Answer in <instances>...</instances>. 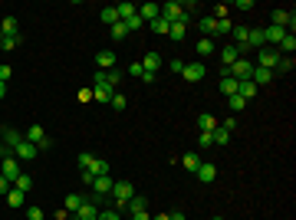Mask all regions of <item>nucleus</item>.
<instances>
[{"label": "nucleus", "instance_id": "f257e3e1", "mask_svg": "<svg viewBox=\"0 0 296 220\" xmlns=\"http://www.w3.org/2000/svg\"><path fill=\"white\" fill-rule=\"evenodd\" d=\"M161 20H168V23H181V20H188L185 3H178V0H168V3L161 7Z\"/></svg>", "mask_w": 296, "mask_h": 220}, {"label": "nucleus", "instance_id": "f03ea898", "mask_svg": "<svg viewBox=\"0 0 296 220\" xmlns=\"http://www.w3.org/2000/svg\"><path fill=\"white\" fill-rule=\"evenodd\" d=\"M109 197H115V204H119V207H125V204L135 197V191H132V181H115V184H112V194H109Z\"/></svg>", "mask_w": 296, "mask_h": 220}, {"label": "nucleus", "instance_id": "7ed1b4c3", "mask_svg": "<svg viewBox=\"0 0 296 220\" xmlns=\"http://www.w3.org/2000/svg\"><path fill=\"white\" fill-rule=\"evenodd\" d=\"M0 174H3V177L13 184V181L23 174V171H20V161H17L13 154H3V158H0Z\"/></svg>", "mask_w": 296, "mask_h": 220}, {"label": "nucleus", "instance_id": "20e7f679", "mask_svg": "<svg viewBox=\"0 0 296 220\" xmlns=\"http://www.w3.org/2000/svg\"><path fill=\"white\" fill-rule=\"evenodd\" d=\"M23 138H27V142H30V145H36V151H46V148L53 145V142H50V138H46V132H43V128H40V125H30Z\"/></svg>", "mask_w": 296, "mask_h": 220}, {"label": "nucleus", "instance_id": "39448f33", "mask_svg": "<svg viewBox=\"0 0 296 220\" xmlns=\"http://www.w3.org/2000/svg\"><path fill=\"white\" fill-rule=\"evenodd\" d=\"M276 63H280V49L263 46V49H260V59H257V66H260V69H276Z\"/></svg>", "mask_w": 296, "mask_h": 220}, {"label": "nucleus", "instance_id": "423d86ee", "mask_svg": "<svg viewBox=\"0 0 296 220\" xmlns=\"http://www.w3.org/2000/svg\"><path fill=\"white\" fill-rule=\"evenodd\" d=\"M293 23H296V17H293V10H273V23L270 26H280V30H293Z\"/></svg>", "mask_w": 296, "mask_h": 220}, {"label": "nucleus", "instance_id": "0eeeda50", "mask_svg": "<svg viewBox=\"0 0 296 220\" xmlns=\"http://www.w3.org/2000/svg\"><path fill=\"white\" fill-rule=\"evenodd\" d=\"M13 158H17V161H30V158H36V145H30L27 138H23V142L13 148Z\"/></svg>", "mask_w": 296, "mask_h": 220}, {"label": "nucleus", "instance_id": "6e6552de", "mask_svg": "<svg viewBox=\"0 0 296 220\" xmlns=\"http://www.w3.org/2000/svg\"><path fill=\"white\" fill-rule=\"evenodd\" d=\"M112 184H115V181H112L109 174H102V177H96V181H92V191H96L99 197H109V194H112Z\"/></svg>", "mask_w": 296, "mask_h": 220}, {"label": "nucleus", "instance_id": "1a4fd4ad", "mask_svg": "<svg viewBox=\"0 0 296 220\" xmlns=\"http://www.w3.org/2000/svg\"><path fill=\"white\" fill-rule=\"evenodd\" d=\"M96 63H99V69H102V73H109V69H115V53H112V49H99V53H96Z\"/></svg>", "mask_w": 296, "mask_h": 220}, {"label": "nucleus", "instance_id": "9d476101", "mask_svg": "<svg viewBox=\"0 0 296 220\" xmlns=\"http://www.w3.org/2000/svg\"><path fill=\"white\" fill-rule=\"evenodd\" d=\"M181 76H185L188 82H201V79H204V63H188Z\"/></svg>", "mask_w": 296, "mask_h": 220}, {"label": "nucleus", "instance_id": "9b49d317", "mask_svg": "<svg viewBox=\"0 0 296 220\" xmlns=\"http://www.w3.org/2000/svg\"><path fill=\"white\" fill-rule=\"evenodd\" d=\"M194 174H197V181H201V184H211V181H214V177H217V168L211 165V161H208V165H204V161H201V168H197Z\"/></svg>", "mask_w": 296, "mask_h": 220}, {"label": "nucleus", "instance_id": "f8f14e48", "mask_svg": "<svg viewBox=\"0 0 296 220\" xmlns=\"http://www.w3.org/2000/svg\"><path fill=\"white\" fill-rule=\"evenodd\" d=\"M135 13H138V17H142L145 23H152L155 17H161V7H158V3H142V7H138Z\"/></svg>", "mask_w": 296, "mask_h": 220}, {"label": "nucleus", "instance_id": "ddd939ff", "mask_svg": "<svg viewBox=\"0 0 296 220\" xmlns=\"http://www.w3.org/2000/svg\"><path fill=\"white\" fill-rule=\"evenodd\" d=\"M241 56H243V53H241V46H234V43L220 49V59H224V66H234V63H237Z\"/></svg>", "mask_w": 296, "mask_h": 220}, {"label": "nucleus", "instance_id": "4468645a", "mask_svg": "<svg viewBox=\"0 0 296 220\" xmlns=\"http://www.w3.org/2000/svg\"><path fill=\"white\" fill-rule=\"evenodd\" d=\"M17 33H20L17 17H3V20H0V36H17Z\"/></svg>", "mask_w": 296, "mask_h": 220}, {"label": "nucleus", "instance_id": "2eb2a0df", "mask_svg": "<svg viewBox=\"0 0 296 220\" xmlns=\"http://www.w3.org/2000/svg\"><path fill=\"white\" fill-rule=\"evenodd\" d=\"M263 30V43H280L286 36V30H280V26H260Z\"/></svg>", "mask_w": 296, "mask_h": 220}, {"label": "nucleus", "instance_id": "dca6fc26", "mask_svg": "<svg viewBox=\"0 0 296 220\" xmlns=\"http://www.w3.org/2000/svg\"><path fill=\"white\" fill-rule=\"evenodd\" d=\"M20 142H23V135L17 128H3V148H17Z\"/></svg>", "mask_w": 296, "mask_h": 220}, {"label": "nucleus", "instance_id": "f3484780", "mask_svg": "<svg viewBox=\"0 0 296 220\" xmlns=\"http://www.w3.org/2000/svg\"><path fill=\"white\" fill-rule=\"evenodd\" d=\"M158 63H161V56H158V53H145V59H142V69L155 76V73H158Z\"/></svg>", "mask_w": 296, "mask_h": 220}, {"label": "nucleus", "instance_id": "a211bd4d", "mask_svg": "<svg viewBox=\"0 0 296 220\" xmlns=\"http://www.w3.org/2000/svg\"><path fill=\"white\" fill-rule=\"evenodd\" d=\"M148 26H152V33H158V36H168V33H171V23H168V20H161V17H155V20L148 23Z\"/></svg>", "mask_w": 296, "mask_h": 220}, {"label": "nucleus", "instance_id": "6ab92c4d", "mask_svg": "<svg viewBox=\"0 0 296 220\" xmlns=\"http://www.w3.org/2000/svg\"><path fill=\"white\" fill-rule=\"evenodd\" d=\"M82 204H86V194H69V197H66V210H69V214H76Z\"/></svg>", "mask_w": 296, "mask_h": 220}, {"label": "nucleus", "instance_id": "aec40b11", "mask_svg": "<svg viewBox=\"0 0 296 220\" xmlns=\"http://www.w3.org/2000/svg\"><path fill=\"white\" fill-rule=\"evenodd\" d=\"M293 49H296V36L286 30V36L280 40V53H286V56H293Z\"/></svg>", "mask_w": 296, "mask_h": 220}, {"label": "nucleus", "instance_id": "412c9836", "mask_svg": "<svg viewBox=\"0 0 296 220\" xmlns=\"http://www.w3.org/2000/svg\"><path fill=\"white\" fill-rule=\"evenodd\" d=\"M197 128H201V132H214V128H217V119H214V115H197Z\"/></svg>", "mask_w": 296, "mask_h": 220}, {"label": "nucleus", "instance_id": "4be33fe9", "mask_svg": "<svg viewBox=\"0 0 296 220\" xmlns=\"http://www.w3.org/2000/svg\"><path fill=\"white\" fill-rule=\"evenodd\" d=\"M20 43H23L20 33H17V36H0V49H7V53H10V49H17Z\"/></svg>", "mask_w": 296, "mask_h": 220}, {"label": "nucleus", "instance_id": "5701e85b", "mask_svg": "<svg viewBox=\"0 0 296 220\" xmlns=\"http://www.w3.org/2000/svg\"><path fill=\"white\" fill-rule=\"evenodd\" d=\"M220 92H224V96H227V99H230V96H237V79L224 76V79H220Z\"/></svg>", "mask_w": 296, "mask_h": 220}, {"label": "nucleus", "instance_id": "b1692460", "mask_svg": "<svg viewBox=\"0 0 296 220\" xmlns=\"http://www.w3.org/2000/svg\"><path fill=\"white\" fill-rule=\"evenodd\" d=\"M293 66H296V59H293V56H280V63H276L273 76H276V73H293Z\"/></svg>", "mask_w": 296, "mask_h": 220}, {"label": "nucleus", "instance_id": "393cba45", "mask_svg": "<svg viewBox=\"0 0 296 220\" xmlns=\"http://www.w3.org/2000/svg\"><path fill=\"white\" fill-rule=\"evenodd\" d=\"M181 165H185V171H197V168H201V158H197L194 151H188L185 158H181Z\"/></svg>", "mask_w": 296, "mask_h": 220}, {"label": "nucleus", "instance_id": "a878e982", "mask_svg": "<svg viewBox=\"0 0 296 220\" xmlns=\"http://www.w3.org/2000/svg\"><path fill=\"white\" fill-rule=\"evenodd\" d=\"M250 46H260V49L267 46L263 43V30H250V33H247V49H250Z\"/></svg>", "mask_w": 296, "mask_h": 220}, {"label": "nucleus", "instance_id": "bb28decb", "mask_svg": "<svg viewBox=\"0 0 296 220\" xmlns=\"http://www.w3.org/2000/svg\"><path fill=\"white\" fill-rule=\"evenodd\" d=\"M214 53V40L204 36V40H197V56H211Z\"/></svg>", "mask_w": 296, "mask_h": 220}, {"label": "nucleus", "instance_id": "cd10ccee", "mask_svg": "<svg viewBox=\"0 0 296 220\" xmlns=\"http://www.w3.org/2000/svg\"><path fill=\"white\" fill-rule=\"evenodd\" d=\"M7 204H10V207H23V191L10 187V191H7Z\"/></svg>", "mask_w": 296, "mask_h": 220}, {"label": "nucleus", "instance_id": "c85d7f7f", "mask_svg": "<svg viewBox=\"0 0 296 220\" xmlns=\"http://www.w3.org/2000/svg\"><path fill=\"white\" fill-rule=\"evenodd\" d=\"M125 207H129V210H132V214H135V210H148V200H145V197H142V194H135V197H132V200H129V204H125Z\"/></svg>", "mask_w": 296, "mask_h": 220}, {"label": "nucleus", "instance_id": "c756f323", "mask_svg": "<svg viewBox=\"0 0 296 220\" xmlns=\"http://www.w3.org/2000/svg\"><path fill=\"white\" fill-rule=\"evenodd\" d=\"M201 33H211V40H214V33H217V20H214V17H204V20H201Z\"/></svg>", "mask_w": 296, "mask_h": 220}, {"label": "nucleus", "instance_id": "7c9ffc66", "mask_svg": "<svg viewBox=\"0 0 296 220\" xmlns=\"http://www.w3.org/2000/svg\"><path fill=\"white\" fill-rule=\"evenodd\" d=\"M109 30H112V40H125V36H129V26H125V23H112V26H109Z\"/></svg>", "mask_w": 296, "mask_h": 220}, {"label": "nucleus", "instance_id": "2f4dec72", "mask_svg": "<svg viewBox=\"0 0 296 220\" xmlns=\"http://www.w3.org/2000/svg\"><path fill=\"white\" fill-rule=\"evenodd\" d=\"M115 10H119V20H129V17H135L138 7H132V3H115Z\"/></svg>", "mask_w": 296, "mask_h": 220}, {"label": "nucleus", "instance_id": "473e14b6", "mask_svg": "<svg viewBox=\"0 0 296 220\" xmlns=\"http://www.w3.org/2000/svg\"><path fill=\"white\" fill-rule=\"evenodd\" d=\"M185 30H188V20H181V23H171V40H185Z\"/></svg>", "mask_w": 296, "mask_h": 220}, {"label": "nucleus", "instance_id": "72a5a7b5", "mask_svg": "<svg viewBox=\"0 0 296 220\" xmlns=\"http://www.w3.org/2000/svg\"><path fill=\"white\" fill-rule=\"evenodd\" d=\"M102 23H106V26L119 23V10H115V7H106V10H102Z\"/></svg>", "mask_w": 296, "mask_h": 220}, {"label": "nucleus", "instance_id": "f704fd0d", "mask_svg": "<svg viewBox=\"0 0 296 220\" xmlns=\"http://www.w3.org/2000/svg\"><path fill=\"white\" fill-rule=\"evenodd\" d=\"M13 187L27 194V191H30V187H33V177H30V174H20V177H17V181H13Z\"/></svg>", "mask_w": 296, "mask_h": 220}, {"label": "nucleus", "instance_id": "c9c22d12", "mask_svg": "<svg viewBox=\"0 0 296 220\" xmlns=\"http://www.w3.org/2000/svg\"><path fill=\"white\" fill-rule=\"evenodd\" d=\"M211 142L214 145H230V135L224 132V128H214V132H211Z\"/></svg>", "mask_w": 296, "mask_h": 220}, {"label": "nucleus", "instance_id": "e433bc0d", "mask_svg": "<svg viewBox=\"0 0 296 220\" xmlns=\"http://www.w3.org/2000/svg\"><path fill=\"white\" fill-rule=\"evenodd\" d=\"M89 171H92V174H96V177H102V174H109V165H106V161H102V158H96V161H92V168H89Z\"/></svg>", "mask_w": 296, "mask_h": 220}, {"label": "nucleus", "instance_id": "4c0bfd02", "mask_svg": "<svg viewBox=\"0 0 296 220\" xmlns=\"http://www.w3.org/2000/svg\"><path fill=\"white\" fill-rule=\"evenodd\" d=\"M122 23L129 26V33H135V30H142V26H145V20L138 17V13H135V17H129V20H122Z\"/></svg>", "mask_w": 296, "mask_h": 220}, {"label": "nucleus", "instance_id": "58836bf2", "mask_svg": "<svg viewBox=\"0 0 296 220\" xmlns=\"http://www.w3.org/2000/svg\"><path fill=\"white\" fill-rule=\"evenodd\" d=\"M109 105H112V109H115V112H122V109H125V105H129V102H125V96H122V92H115V96H112V99H109Z\"/></svg>", "mask_w": 296, "mask_h": 220}, {"label": "nucleus", "instance_id": "ea45409f", "mask_svg": "<svg viewBox=\"0 0 296 220\" xmlns=\"http://www.w3.org/2000/svg\"><path fill=\"white\" fill-rule=\"evenodd\" d=\"M227 105H230L234 112H243V109H247V99H241V96H230V99H227Z\"/></svg>", "mask_w": 296, "mask_h": 220}, {"label": "nucleus", "instance_id": "a19ab883", "mask_svg": "<svg viewBox=\"0 0 296 220\" xmlns=\"http://www.w3.org/2000/svg\"><path fill=\"white\" fill-rule=\"evenodd\" d=\"M106 82H109V86L115 89V86L122 82V73H119V69H109V73H106Z\"/></svg>", "mask_w": 296, "mask_h": 220}, {"label": "nucleus", "instance_id": "79ce46f5", "mask_svg": "<svg viewBox=\"0 0 296 220\" xmlns=\"http://www.w3.org/2000/svg\"><path fill=\"white\" fill-rule=\"evenodd\" d=\"M96 220H122V217H119V210L106 207V210H99V217H96Z\"/></svg>", "mask_w": 296, "mask_h": 220}, {"label": "nucleus", "instance_id": "37998d69", "mask_svg": "<svg viewBox=\"0 0 296 220\" xmlns=\"http://www.w3.org/2000/svg\"><path fill=\"white\" fill-rule=\"evenodd\" d=\"M92 161H96V158H92L89 151H82V154H79V168H82V171H89V168H92Z\"/></svg>", "mask_w": 296, "mask_h": 220}, {"label": "nucleus", "instance_id": "c03bdc74", "mask_svg": "<svg viewBox=\"0 0 296 220\" xmlns=\"http://www.w3.org/2000/svg\"><path fill=\"white\" fill-rule=\"evenodd\" d=\"M211 145H214V142H211V132H201V135H197V148H211Z\"/></svg>", "mask_w": 296, "mask_h": 220}, {"label": "nucleus", "instance_id": "a18cd8bd", "mask_svg": "<svg viewBox=\"0 0 296 220\" xmlns=\"http://www.w3.org/2000/svg\"><path fill=\"white\" fill-rule=\"evenodd\" d=\"M27 220H43V207H27Z\"/></svg>", "mask_w": 296, "mask_h": 220}, {"label": "nucleus", "instance_id": "49530a36", "mask_svg": "<svg viewBox=\"0 0 296 220\" xmlns=\"http://www.w3.org/2000/svg\"><path fill=\"white\" fill-rule=\"evenodd\" d=\"M142 73H145L142 63H132V66H129V76H132V79H142Z\"/></svg>", "mask_w": 296, "mask_h": 220}, {"label": "nucleus", "instance_id": "de8ad7c7", "mask_svg": "<svg viewBox=\"0 0 296 220\" xmlns=\"http://www.w3.org/2000/svg\"><path fill=\"white\" fill-rule=\"evenodd\" d=\"M168 66H171V73H185V66H188V63H185V59H171Z\"/></svg>", "mask_w": 296, "mask_h": 220}, {"label": "nucleus", "instance_id": "09e8293b", "mask_svg": "<svg viewBox=\"0 0 296 220\" xmlns=\"http://www.w3.org/2000/svg\"><path fill=\"white\" fill-rule=\"evenodd\" d=\"M234 26H230V20H217V33H230Z\"/></svg>", "mask_w": 296, "mask_h": 220}, {"label": "nucleus", "instance_id": "8fccbe9b", "mask_svg": "<svg viewBox=\"0 0 296 220\" xmlns=\"http://www.w3.org/2000/svg\"><path fill=\"white\" fill-rule=\"evenodd\" d=\"M10 187H13V184H10V181H7V177H3V174H0V194H7Z\"/></svg>", "mask_w": 296, "mask_h": 220}, {"label": "nucleus", "instance_id": "3c124183", "mask_svg": "<svg viewBox=\"0 0 296 220\" xmlns=\"http://www.w3.org/2000/svg\"><path fill=\"white\" fill-rule=\"evenodd\" d=\"M132 220H152V217H148V210H135V214H132Z\"/></svg>", "mask_w": 296, "mask_h": 220}, {"label": "nucleus", "instance_id": "603ef678", "mask_svg": "<svg viewBox=\"0 0 296 220\" xmlns=\"http://www.w3.org/2000/svg\"><path fill=\"white\" fill-rule=\"evenodd\" d=\"M168 220H185V210H171V214H168Z\"/></svg>", "mask_w": 296, "mask_h": 220}, {"label": "nucleus", "instance_id": "864d4df0", "mask_svg": "<svg viewBox=\"0 0 296 220\" xmlns=\"http://www.w3.org/2000/svg\"><path fill=\"white\" fill-rule=\"evenodd\" d=\"M3 96H7V86H3V82H0V99H3Z\"/></svg>", "mask_w": 296, "mask_h": 220}, {"label": "nucleus", "instance_id": "5fc2aeb1", "mask_svg": "<svg viewBox=\"0 0 296 220\" xmlns=\"http://www.w3.org/2000/svg\"><path fill=\"white\" fill-rule=\"evenodd\" d=\"M152 220H168V214H158V217H152Z\"/></svg>", "mask_w": 296, "mask_h": 220}, {"label": "nucleus", "instance_id": "6e6d98bb", "mask_svg": "<svg viewBox=\"0 0 296 220\" xmlns=\"http://www.w3.org/2000/svg\"><path fill=\"white\" fill-rule=\"evenodd\" d=\"M3 154H7V148H3V142H0V158H3Z\"/></svg>", "mask_w": 296, "mask_h": 220}, {"label": "nucleus", "instance_id": "4d7b16f0", "mask_svg": "<svg viewBox=\"0 0 296 220\" xmlns=\"http://www.w3.org/2000/svg\"><path fill=\"white\" fill-rule=\"evenodd\" d=\"M211 220H224V217H211Z\"/></svg>", "mask_w": 296, "mask_h": 220}, {"label": "nucleus", "instance_id": "13d9d810", "mask_svg": "<svg viewBox=\"0 0 296 220\" xmlns=\"http://www.w3.org/2000/svg\"><path fill=\"white\" fill-rule=\"evenodd\" d=\"M73 220H76V217H73Z\"/></svg>", "mask_w": 296, "mask_h": 220}]
</instances>
